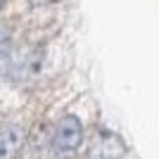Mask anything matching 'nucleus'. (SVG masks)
<instances>
[{
    "label": "nucleus",
    "instance_id": "1",
    "mask_svg": "<svg viewBox=\"0 0 159 159\" xmlns=\"http://www.w3.org/2000/svg\"><path fill=\"white\" fill-rule=\"evenodd\" d=\"M83 140V128H81V121L76 116H62L57 121V128H55V150L57 152H74L76 147L81 145Z\"/></svg>",
    "mask_w": 159,
    "mask_h": 159
},
{
    "label": "nucleus",
    "instance_id": "2",
    "mask_svg": "<svg viewBox=\"0 0 159 159\" xmlns=\"http://www.w3.org/2000/svg\"><path fill=\"white\" fill-rule=\"evenodd\" d=\"M26 133L21 126H5L0 131V159H17Z\"/></svg>",
    "mask_w": 159,
    "mask_h": 159
},
{
    "label": "nucleus",
    "instance_id": "3",
    "mask_svg": "<svg viewBox=\"0 0 159 159\" xmlns=\"http://www.w3.org/2000/svg\"><path fill=\"white\" fill-rule=\"evenodd\" d=\"M124 154V143L114 133H102V140L98 143V159H119Z\"/></svg>",
    "mask_w": 159,
    "mask_h": 159
},
{
    "label": "nucleus",
    "instance_id": "4",
    "mask_svg": "<svg viewBox=\"0 0 159 159\" xmlns=\"http://www.w3.org/2000/svg\"><path fill=\"white\" fill-rule=\"evenodd\" d=\"M7 43H10V31H7L5 24H0V52L7 50Z\"/></svg>",
    "mask_w": 159,
    "mask_h": 159
},
{
    "label": "nucleus",
    "instance_id": "5",
    "mask_svg": "<svg viewBox=\"0 0 159 159\" xmlns=\"http://www.w3.org/2000/svg\"><path fill=\"white\" fill-rule=\"evenodd\" d=\"M33 7H43V5H52V2H60V0H29Z\"/></svg>",
    "mask_w": 159,
    "mask_h": 159
},
{
    "label": "nucleus",
    "instance_id": "6",
    "mask_svg": "<svg viewBox=\"0 0 159 159\" xmlns=\"http://www.w3.org/2000/svg\"><path fill=\"white\" fill-rule=\"evenodd\" d=\"M2 5H5V0H0V7H2Z\"/></svg>",
    "mask_w": 159,
    "mask_h": 159
}]
</instances>
